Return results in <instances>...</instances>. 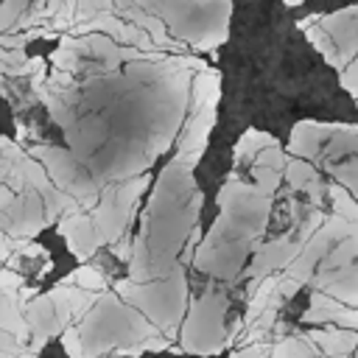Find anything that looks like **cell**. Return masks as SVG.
<instances>
[{
  "instance_id": "6da1fadb",
  "label": "cell",
  "mask_w": 358,
  "mask_h": 358,
  "mask_svg": "<svg viewBox=\"0 0 358 358\" xmlns=\"http://www.w3.org/2000/svg\"><path fill=\"white\" fill-rule=\"evenodd\" d=\"M221 73L207 67L196 73L190 90V112L173 145V157L151 185L145 210L140 213V232L131 243L129 277L131 282H151L168 277L179 263L182 252L199 229L201 187L196 185V165L207 148L210 131L218 117Z\"/></svg>"
},
{
  "instance_id": "7a4b0ae2",
  "label": "cell",
  "mask_w": 358,
  "mask_h": 358,
  "mask_svg": "<svg viewBox=\"0 0 358 358\" xmlns=\"http://www.w3.org/2000/svg\"><path fill=\"white\" fill-rule=\"evenodd\" d=\"M285 148L260 129H246L232 148V171L218 190V218L193 252V268L232 285L263 246L274 193L282 182Z\"/></svg>"
},
{
  "instance_id": "3957f363",
  "label": "cell",
  "mask_w": 358,
  "mask_h": 358,
  "mask_svg": "<svg viewBox=\"0 0 358 358\" xmlns=\"http://www.w3.org/2000/svg\"><path fill=\"white\" fill-rule=\"evenodd\" d=\"M62 344L70 358H101L109 352L129 358L162 350L176 352V344L162 336L140 310L123 302L112 288L95 299L78 324L62 333Z\"/></svg>"
},
{
  "instance_id": "277c9868",
  "label": "cell",
  "mask_w": 358,
  "mask_h": 358,
  "mask_svg": "<svg viewBox=\"0 0 358 358\" xmlns=\"http://www.w3.org/2000/svg\"><path fill=\"white\" fill-rule=\"evenodd\" d=\"M201 243V227L193 232L190 243L182 252V263L159 280L151 282H131V280H117L112 282V291L129 302L134 310H140L162 336H168L173 344L179 338V327L185 322L187 305H190V285H187V263H193V252Z\"/></svg>"
},
{
  "instance_id": "5b68a950",
  "label": "cell",
  "mask_w": 358,
  "mask_h": 358,
  "mask_svg": "<svg viewBox=\"0 0 358 358\" xmlns=\"http://www.w3.org/2000/svg\"><path fill=\"white\" fill-rule=\"evenodd\" d=\"M185 50L215 53L229 36L232 3H143Z\"/></svg>"
},
{
  "instance_id": "8992f818",
  "label": "cell",
  "mask_w": 358,
  "mask_h": 358,
  "mask_svg": "<svg viewBox=\"0 0 358 358\" xmlns=\"http://www.w3.org/2000/svg\"><path fill=\"white\" fill-rule=\"evenodd\" d=\"M98 296L101 294L87 291V288H78L70 280H62L53 291L28 299L25 308H22L25 324H28V333H31L28 352L31 355L39 352L53 336H62L67 327L78 324L81 316L95 305Z\"/></svg>"
},
{
  "instance_id": "52a82bcc",
  "label": "cell",
  "mask_w": 358,
  "mask_h": 358,
  "mask_svg": "<svg viewBox=\"0 0 358 358\" xmlns=\"http://www.w3.org/2000/svg\"><path fill=\"white\" fill-rule=\"evenodd\" d=\"M227 285H207L199 296H190L185 322L179 327L176 352L182 355H218L227 350Z\"/></svg>"
},
{
  "instance_id": "ba28073f",
  "label": "cell",
  "mask_w": 358,
  "mask_h": 358,
  "mask_svg": "<svg viewBox=\"0 0 358 358\" xmlns=\"http://www.w3.org/2000/svg\"><path fill=\"white\" fill-rule=\"evenodd\" d=\"M285 154L310 162L313 168H327L333 162L358 157V123H322L299 120L291 129Z\"/></svg>"
},
{
  "instance_id": "9c48e42d",
  "label": "cell",
  "mask_w": 358,
  "mask_h": 358,
  "mask_svg": "<svg viewBox=\"0 0 358 358\" xmlns=\"http://www.w3.org/2000/svg\"><path fill=\"white\" fill-rule=\"evenodd\" d=\"M305 39L324 56V62L341 76L358 56V6L310 14L296 22Z\"/></svg>"
},
{
  "instance_id": "30bf717a",
  "label": "cell",
  "mask_w": 358,
  "mask_h": 358,
  "mask_svg": "<svg viewBox=\"0 0 358 358\" xmlns=\"http://www.w3.org/2000/svg\"><path fill=\"white\" fill-rule=\"evenodd\" d=\"M151 179H154L151 173H143L129 182H115L101 187V199L90 210V218L103 246H115L120 238L129 235V224L140 207L143 193L151 187Z\"/></svg>"
},
{
  "instance_id": "8fae6325",
  "label": "cell",
  "mask_w": 358,
  "mask_h": 358,
  "mask_svg": "<svg viewBox=\"0 0 358 358\" xmlns=\"http://www.w3.org/2000/svg\"><path fill=\"white\" fill-rule=\"evenodd\" d=\"M31 157H36V162L45 168L50 182L64 196H70L84 213H90L98 204L101 185L92 179L87 165L78 157H73V151H64V148H56V145H34Z\"/></svg>"
},
{
  "instance_id": "7c38bea8",
  "label": "cell",
  "mask_w": 358,
  "mask_h": 358,
  "mask_svg": "<svg viewBox=\"0 0 358 358\" xmlns=\"http://www.w3.org/2000/svg\"><path fill=\"white\" fill-rule=\"evenodd\" d=\"M282 182L288 185L291 193L305 196V201L316 210H324L327 204V179L319 168H313L305 159L288 157L285 154V171H282Z\"/></svg>"
},
{
  "instance_id": "4fadbf2b",
  "label": "cell",
  "mask_w": 358,
  "mask_h": 358,
  "mask_svg": "<svg viewBox=\"0 0 358 358\" xmlns=\"http://www.w3.org/2000/svg\"><path fill=\"white\" fill-rule=\"evenodd\" d=\"M56 229H59V235L67 241L70 252H73L78 260H90V257L98 252V246H103L101 238H98V232H95V224H92L90 213H84V210L59 218Z\"/></svg>"
},
{
  "instance_id": "5bb4252c",
  "label": "cell",
  "mask_w": 358,
  "mask_h": 358,
  "mask_svg": "<svg viewBox=\"0 0 358 358\" xmlns=\"http://www.w3.org/2000/svg\"><path fill=\"white\" fill-rule=\"evenodd\" d=\"M310 291H319V294L358 310V263L336 268V271H316L310 280Z\"/></svg>"
},
{
  "instance_id": "9a60e30c",
  "label": "cell",
  "mask_w": 358,
  "mask_h": 358,
  "mask_svg": "<svg viewBox=\"0 0 358 358\" xmlns=\"http://www.w3.org/2000/svg\"><path fill=\"white\" fill-rule=\"evenodd\" d=\"M22 302L17 294H3L0 291V330L3 333H11L20 344L31 336L28 333V324H25V313H22Z\"/></svg>"
},
{
  "instance_id": "2e32d148",
  "label": "cell",
  "mask_w": 358,
  "mask_h": 358,
  "mask_svg": "<svg viewBox=\"0 0 358 358\" xmlns=\"http://www.w3.org/2000/svg\"><path fill=\"white\" fill-rule=\"evenodd\" d=\"M322 173H327V182H336L338 187H344L358 201V157L333 162V165L322 168Z\"/></svg>"
},
{
  "instance_id": "e0dca14e",
  "label": "cell",
  "mask_w": 358,
  "mask_h": 358,
  "mask_svg": "<svg viewBox=\"0 0 358 358\" xmlns=\"http://www.w3.org/2000/svg\"><path fill=\"white\" fill-rule=\"evenodd\" d=\"M14 249V243H8V238H6V232L0 229V257H6L8 252Z\"/></svg>"
},
{
  "instance_id": "ac0fdd59",
  "label": "cell",
  "mask_w": 358,
  "mask_h": 358,
  "mask_svg": "<svg viewBox=\"0 0 358 358\" xmlns=\"http://www.w3.org/2000/svg\"><path fill=\"white\" fill-rule=\"evenodd\" d=\"M352 358H358V350H355V352H352Z\"/></svg>"
}]
</instances>
